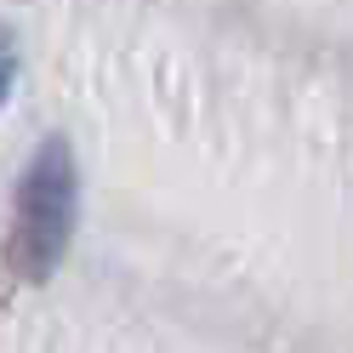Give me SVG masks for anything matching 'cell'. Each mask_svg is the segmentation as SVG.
<instances>
[{"label":"cell","mask_w":353,"mask_h":353,"mask_svg":"<svg viewBox=\"0 0 353 353\" xmlns=\"http://www.w3.org/2000/svg\"><path fill=\"white\" fill-rule=\"evenodd\" d=\"M74 200H80V183H74L69 143H57V137L40 143L23 188H17V216H12V239H6V268L17 279H46L57 268V256L74 234Z\"/></svg>","instance_id":"1"},{"label":"cell","mask_w":353,"mask_h":353,"mask_svg":"<svg viewBox=\"0 0 353 353\" xmlns=\"http://www.w3.org/2000/svg\"><path fill=\"white\" fill-rule=\"evenodd\" d=\"M12 85H17V46H12V34L0 29V103L12 97Z\"/></svg>","instance_id":"2"}]
</instances>
